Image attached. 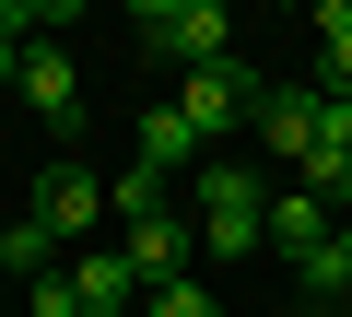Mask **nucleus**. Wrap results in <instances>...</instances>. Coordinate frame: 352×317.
I'll return each mask as SVG.
<instances>
[{
    "mask_svg": "<svg viewBox=\"0 0 352 317\" xmlns=\"http://www.w3.org/2000/svg\"><path fill=\"white\" fill-rule=\"evenodd\" d=\"M188 200H200V247H212V259H258V247H270V200H258L247 165H200Z\"/></svg>",
    "mask_w": 352,
    "mask_h": 317,
    "instance_id": "f257e3e1",
    "label": "nucleus"
},
{
    "mask_svg": "<svg viewBox=\"0 0 352 317\" xmlns=\"http://www.w3.org/2000/svg\"><path fill=\"white\" fill-rule=\"evenodd\" d=\"M247 106H258V71H247V59H212V71H176V118H188L200 141H223V129H235Z\"/></svg>",
    "mask_w": 352,
    "mask_h": 317,
    "instance_id": "f03ea898",
    "label": "nucleus"
},
{
    "mask_svg": "<svg viewBox=\"0 0 352 317\" xmlns=\"http://www.w3.org/2000/svg\"><path fill=\"white\" fill-rule=\"evenodd\" d=\"M12 94H24L47 129H82V83H71V47H59V36H36V47L12 59Z\"/></svg>",
    "mask_w": 352,
    "mask_h": 317,
    "instance_id": "7ed1b4c3",
    "label": "nucleus"
},
{
    "mask_svg": "<svg viewBox=\"0 0 352 317\" xmlns=\"http://www.w3.org/2000/svg\"><path fill=\"white\" fill-rule=\"evenodd\" d=\"M153 59H164V71H212V59H235V12H223V0H188L176 24H153Z\"/></svg>",
    "mask_w": 352,
    "mask_h": 317,
    "instance_id": "20e7f679",
    "label": "nucleus"
},
{
    "mask_svg": "<svg viewBox=\"0 0 352 317\" xmlns=\"http://www.w3.org/2000/svg\"><path fill=\"white\" fill-rule=\"evenodd\" d=\"M118 247H129V270H141V294H153V282H188V259H200V223L141 212V223H118Z\"/></svg>",
    "mask_w": 352,
    "mask_h": 317,
    "instance_id": "39448f33",
    "label": "nucleus"
},
{
    "mask_svg": "<svg viewBox=\"0 0 352 317\" xmlns=\"http://www.w3.org/2000/svg\"><path fill=\"white\" fill-rule=\"evenodd\" d=\"M317 200L352 212V94H317V141H305V165H294Z\"/></svg>",
    "mask_w": 352,
    "mask_h": 317,
    "instance_id": "423d86ee",
    "label": "nucleus"
},
{
    "mask_svg": "<svg viewBox=\"0 0 352 317\" xmlns=\"http://www.w3.org/2000/svg\"><path fill=\"white\" fill-rule=\"evenodd\" d=\"M258 153H282V165H305V141H317V83H258Z\"/></svg>",
    "mask_w": 352,
    "mask_h": 317,
    "instance_id": "0eeeda50",
    "label": "nucleus"
},
{
    "mask_svg": "<svg viewBox=\"0 0 352 317\" xmlns=\"http://www.w3.org/2000/svg\"><path fill=\"white\" fill-rule=\"evenodd\" d=\"M24 212H36V223H47L59 247H71V235H94V212H106V177H82V165H47Z\"/></svg>",
    "mask_w": 352,
    "mask_h": 317,
    "instance_id": "6e6552de",
    "label": "nucleus"
},
{
    "mask_svg": "<svg viewBox=\"0 0 352 317\" xmlns=\"http://www.w3.org/2000/svg\"><path fill=\"white\" fill-rule=\"evenodd\" d=\"M329 235H340V200H317V188H282V200H270V259H294V270H305Z\"/></svg>",
    "mask_w": 352,
    "mask_h": 317,
    "instance_id": "1a4fd4ad",
    "label": "nucleus"
},
{
    "mask_svg": "<svg viewBox=\"0 0 352 317\" xmlns=\"http://www.w3.org/2000/svg\"><path fill=\"white\" fill-rule=\"evenodd\" d=\"M141 165H153V177H200V129L176 118V106H153V118H141Z\"/></svg>",
    "mask_w": 352,
    "mask_h": 317,
    "instance_id": "9d476101",
    "label": "nucleus"
},
{
    "mask_svg": "<svg viewBox=\"0 0 352 317\" xmlns=\"http://www.w3.org/2000/svg\"><path fill=\"white\" fill-rule=\"evenodd\" d=\"M71 282H82V305H129V294H141L129 247H71Z\"/></svg>",
    "mask_w": 352,
    "mask_h": 317,
    "instance_id": "9b49d317",
    "label": "nucleus"
},
{
    "mask_svg": "<svg viewBox=\"0 0 352 317\" xmlns=\"http://www.w3.org/2000/svg\"><path fill=\"white\" fill-rule=\"evenodd\" d=\"M0 270H24V282H47V270H59V235H47L36 212H12V223H0Z\"/></svg>",
    "mask_w": 352,
    "mask_h": 317,
    "instance_id": "f8f14e48",
    "label": "nucleus"
},
{
    "mask_svg": "<svg viewBox=\"0 0 352 317\" xmlns=\"http://www.w3.org/2000/svg\"><path fill=\"white\" fill-rule=\"evenodd\" d=\"M317 36H329V83L317 94H352V0H317Z\"/></svg>",
    "mask_w": 352,
    "mask_h": 317,
    "instance_id": "ddd939ff",
    "label": "nucleus"
},
{
    "mask_svg": "<svg viewBox=\"0 0 352 317\" xmlns=\"http://www.w3.org/2000/svg\"><path fill=\"white\" fill-rule=\"evenodd\" d=\"M106 212H118V223H141V212H176V200H164V177H153V165H129V177H106Z\"/></svg>",
    "mask_w": 352,
    "mask_h": 317,
    "instance_id": "4468645a",
    "label": "nucleus"
},
{
    "mask_svg": "<svg viewBox=\"0 0 352 317\" xmlns=\"http://www.w3.org/2000/svg\"><path fill=\"white\" fill-rule=\"evenodd\" d=\"M141 317H223V294H212V282H153Z\"/></svg>",
    "mask_w": 352,
    "mask_h": 317,
    "instance_id": "2eb2a0df",
    "label": "nucleus"
},
{
    "mask_svg": "<svg viewBox=\"0 0 352 317\" xmlns=\"http://www.w3.org/2000/svg\"><path fill=\"white\" fill-rule=\"evenodd\" d=\"M24 317H82V282H71V259H59V270L24 294Z\"/></svg>",
    "mask_w": 352,
    "mask_h": 317,
    "instance_id": "dca6fc26",
    "label": "nucleus"
},
{
    "mask_svg": "<svg viewBox=\"0 0 352 317\" xmlns=\"http://www.w3.org/2000/svg\"><path fill=\"white\" fill-rule=\"evenodd\" d=\"M0 36H12V47H36V36H47V12H36V0H0Z\"/></svg>",
    "mask_w": 352,
    "mask_h": 317,
    "instance_id": "f3484780",
    "label": "nucleus"
},
{
    "mask_svg": "<svg viewBox=\"0 0 352 317\" xmlns=\"http://www.w3.org/2000/svg\"><path fill=\"white\" fill-rule=\"evenodd\" d=\"M36 12H47V36H71V24L94 12V0H36Z\"/></svg>",
    "mask_w": 352,
    "mask_h": 317,
    "instance_id": "a211bd4d",
    "label": "nucleus"
},
{
    "mask_svg": "<svg viewBox=\"0 0 352 317\" xmlns=\"http://www.w3.org/2000/svg\"><path fill=\"white\" fill-rule=\"evenodd\" d=\"M129 12H141V36H153V24H176V12H188V0H129Z\"/></svg>",
    "mask_w": 352,
    "mask_h": 317,
    "instance_id": "6ab92c4d",
    "label": "nucleus"
},
{
    "mask_svg": "<svg viewBox=\"0 0 352 317\" xmlns=\"http://www.w3.org/2000/svg\"><path fill=\"white\" fill-rule=\"evenodd\" d=\"M12 59H24V47H12V36H0V83H12Z\"/></svg>",
    "mask_w": 352,
    "mask_h": 317,
    "instance_id": "aec40b11",
    "label": "nucleus"
},
{
    "mask_svg": "<svg viewBox=\"0 0 352 317\" xmlns=\"http://www.w3.org/2000/svg\"><path fill=\"white\" fill-rule=\"evenodd\" d=\"M82 317H141V305H82Z\"/></svg>",
    "mask_w": 352,
    "mask_h": 317,
    "instance_id": "412c9836",
    "label": "nucleus"
},
{
    "mask_svg": "<svg viewBox=\"0 0 352 317\" xmlns=\"http://www.w3.org/2000/svg\"><path fill=\"white\" fill-rule=\"evenodd\" d=\"M294 317H340V305H294Z\"/></svg>",
    "mask_w": 352,
    "mask_h": 317,
    "instance_id": "4be33fe9",
    "label": "nucleus"
},
{
    "mask_svg": "<svg viewBox=\"0 0 352 317\" xmlns=\"http://www.w3.org/2000/svg\"><path fill=\"white\" fill-rule=\"evenodd\" d=\"M340 247H352V212H340Z\"/></svg>",
    "mask_w": 352,
    "mask_h": 317,
    "instance_id": "5701e85b",
    "label": "nucleus"
},
{
    "mask_svg": "<svg viewBox=\"0 0 352 317\" xmlns=\"http://www.w3.org/2000/svg\"><path fill=\"white\" fill-rule=\"evenodd\" d=\"M340 317H352V294H340Z\"/></svg>",
    "mask_w": 352,
    "mask_h": 317,
    "instance_id": "b1692460",
    "label": "nucleus"
},
{
    "mask_svg": "<svg viewBox=\"0 0 352 317\" xmlns=\"http://www.w3.org/2000/svg\"><path fill=\"white\" fill-rule=\"evenodd\" d=\"M223 12H235V0H223Z\"/></svg>",
    "mask_w": 352,
    "mask_h": 317,
    "instance_id": "393cba45",
    "label": "nucleus"
}]
</instances>
